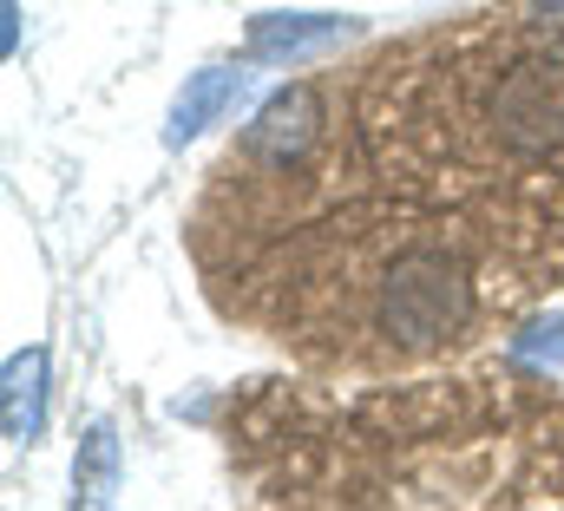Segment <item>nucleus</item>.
Masks as SVG:
<instances>
[{
    "mask_svg": "<svg viewBox=\"0 0 564 511\" xmlns=\"http://www.w3.org/2000/svg\"><path fill=\"white\" fill-rule=\"evenodd\" d=\"M355 33H361L355 13H257L243 26V53L263 66H295V59H322L348 46Z\"/></svg>",
    "mask_w": 564,
    "mask_h": 511,
    "instance_id": "nucleus-3",
    "label": "nucleus"
},
{
    "mask_svg": "<svg viewBox=\"0 0 564 511\" xmlns=\"http://www.w3.org/2000/svg\"><path fill=\"white\" fill-rule=\"evenodd\" d=\"M486 131L512 157H552L564 144V59L558 53H519L492 93H486Z\"/></svg>",
    "mask_w": 564,
    "mask_h": 511,
    "instance_id": "nucleus-2",
    "label": "nucleus"
},
{
    "mask_svg": "<svg viewBox=\"0 0 564 511\" xmlns=\"http://www.w3.org/2000/svg\"><path fill=\"white\" fill-rule=\"evenodd\" d=\"M237 93H243V73H230V66H204V73H191L184 93H177L171 112H164V144L184 151L191 138H204V131L237 106Z\"/></svg>",
    "mask_w": 564,
    "mask_h": 511,
    "instance_id": "nucleus-5",
    "label": "nucleus"
},
{
    "mask_svg": "<svg viewBox=\"0 0 564 511\" xmlns=\"http://www.w3.org/2000/svg\"><path fill=\"white\" fill-rule=\"evenodd\" d=\"M315 131H322V93L315 86H282L276 99L257 112V126L243 131V144L289 171V157H302L315 144Z\"/></svg>",
    "mask_w": 564,
    "mask_h": 511,
    "instance_id": "nucleus-4",
    "label": "nucleus"
},
{
    "mask_svg": "<svg viewBox=\"0 0 564 511\" xmlns=\"http://www.w3.org/2000/svg\"><path fill=\"white\" fill-rule=\"evenodd\" d=\"M512 355L519 361H539V368H564V322H532L525 335H512Z\"/></svg>",
    "mask_w": 564,
    "mask_h": 511,
    "instance_id": "nucleus-8",
    "label": "nucleus"
},
{
    "mask_svg": "<svg viewBox=\"0 0 564 511\" xmlns=\"http://www.w3.org/2000/svg\"><path fill=\"white\" fill-rule=\"evenodd\" d=\"M473 315V282L446 250H401L381 275L375 322L401 348H440L466 328Z\"/></svg>",
    "mask_w": 564,
    "mask_h": 511,
    "instance_id": "nucleus-1",
    "label": "nucleus"
},
{
    "mask_svg": "<svg viewBox=\"0 0 564 511\" xmlns=\"http://www.w3.org/2000/svg\"><path fill=\"white\" fill-rule=\"evenodd\" d=\"M0 53H20V0H0Z\"/></svg>",
    "mask_w": 564,
    "mask_h": 511,
    "instance_id": "nucleus-9",
    "label": "nucleus"
},
{
    "mask_svg": "<svg viewBox=\"0 0 564 511\" xmlns=\"http://www.w3.org/2000/svg\"><path fill=\"white\" fill-rule=\"evenodd\" d=\"M0 426L7 446H33L46 426V348H20L0 381Z\"/></svg>",
    "mask_w": 564,
    "mask_h": 511,
    "instance_id": "nucleus-6",
    "label": "nucleus"
},
{
    "mask_svg": "<svg viewBox=\"0 0 564 511\" xmlns=\"http://www.w3.org/2000/svg\"><path fill=\"white\" fill-rule=\"evenodd\" d=\"M112 492H119V426L93 420L79 433V453H73V499L79 505H106Z\"/></svg>",
    "mask_w": 564,
    "mask_h": 511,
    "instance_id": "nucleus-7",
    "label": "nucleus"
}]
</instances>
